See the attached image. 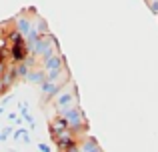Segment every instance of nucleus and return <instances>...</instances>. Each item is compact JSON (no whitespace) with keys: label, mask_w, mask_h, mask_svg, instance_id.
I'll use <instances>...</instances> for the list:
<instances>
[{"label":"nucleus","mask_w":158,"mask_h":152,"mask_svg":"<svg viewBox=\"0 0 158 152\" xmlns=\"http://www.w3.org/2000/svg\"><path fill=\"white\" fill-rule=\"evenodd\" d=\"M64 118H66V122H72V126H78V114L74 112V110H70V112H66L64 114Z\"/></svg>","instance_id":"6"},{"label":"nucleus","mask_w":158,"mask_h":152,"mask_svg":"<svg viewBox=\"0 0 158 152\" xmlns=\"http://www.w3.org/2000/svg\"><path fill=\"white\" fill-rule=\"evenodd\" d=\"M12 46V52H10V56H12V62L14 64H18V62H24V58H26V42H18V44H10Z\"/></svg>","instance_id":"1"},{"label":"nucleus","mask_w":158,"mask_h":152,"mask_svg":"<svg viewBox=\"0 0 158 152\" xmlns=\"http://www.w3.org/2000/svg\"><path fill=\"white\" fill-rule=\"evenodd\" d=\"M18 32L20 34H28L30 32V22L26 18H18Z\"/></svg>","instance_id":"5"},{"label":"nucleus","mask_w":158,"mask_h":152,"mask_svg":"<svg viewBox=\"0 0 158 152\" xmlns=\"http://www.w3.org/2000/svg\"><path fill=\"white\" fill-rule=\"evenodd\" d=\"M26 70H28L26 64H24V62H18V64H16V70H14V72H16V76H18V74L24 76V74H26Z\"/></svg>","instance_id":"8"},{"label":"nucleus","mask_w":158,"mask_h":152,"mask_svg":"<svg viewBox=\"0 0 158 152\" xmlns=\"http://www.w3.org/2000/svg\"><path fill=\"white\" fill-rule=\"evenodd\" d=\"M14 138L18 140V138H22V142H30V136H28L26 130H16L14 132Z\"/></svg>","instance_id":"7"},{"label":"nucleus","mask_w":158,"mask_h":152,"mask_svg":"<svg viewBox=\"0 0 158 152\" xmlns=\"http://www.w3.org/2000/svg\"><path fill=\"white\" fill-rule=\"evenodd\" d=\"M68 102H70V94H64V96H60V98H58V104H68Z\"/></svg>","instance_id":"10"},{"label":"nucleus","mask_w":158,"mask_h":152,"mask_svg":"<svg viewBox=\"0 0 158 152\" xmlns=\"http://www.w3.org/2000/svg\"><path fill=\"white\" fill-rule=\"evenodd\" d=\"M40 150H42V152H50V148H48L46 144H40Z\"/></svg>","instance_id":"11"},{"label":"nucleus","mask_w":158,"mask_h":152,"mask_svg":"<svg viewBox=\"0 0 158 152\" xmlns=\"http://www.w3.org/2000/svg\"><path fill=\"white\" fill-rule=\"evenodd\" d=\"M46 68L48 70H58L60 68V58L58 56H46Z\"/></svg>","instance_id":"3"},{"label":"nucleus","mask_w":158,"mask_h":152,"mask_svg":"<svg viewBox=\"0 0 158 152\" xmlns=\"http://www.w3.org/2000/svg\"><path fill=\"white\" fill-rule=\"evenodd\" d=\"M28 80H30V82H42L44 78H42L40 72H36V74H30V76H28Z\"/></svg>","instance_id":"9"},{"label":"nucleus","mask_w":158,"mask_h":152,"mask_svg":"<svg viewBox=\"0 0 158 152\" xmlns=\"http://www.w3.org/2000/svg\"><path fill=\"white\" fill-rule=\"evenodd\" d=\"M66 124H68V122H66V118H56V120L52 122V126H50V132H52V134L60 132V130L66 128Z\"/></svg>","instance_id":"2"},{"label":"nucleus","mask_w":158,"mask_h":152,"mask_svg":"<svg viewBox=\"0 0 158 152\" xmlns=\"http://www.w3.org/2000/svg\"><path fill=\"white\" fill-rule=\"evenodd\" d=\"M14 76H16V72H14V70H8V72H4V74H2V78H0V80H2V86H4V88L12 84Z\"/></svg>","instance_id":"4"},{"label":"nucleus","mask_w":158,"mask_h":152,"mask_svg":"<svg viewBox=\"0 0 158 152\" xmlns=\"http://www.w3.org/2000/svg\"><path fill=\"white\" fill-rule=\"evenodd\" d=\"M2 112H4V108H0V114H2Z\"/></svg>","instance_id":"12"}]
</instances>
